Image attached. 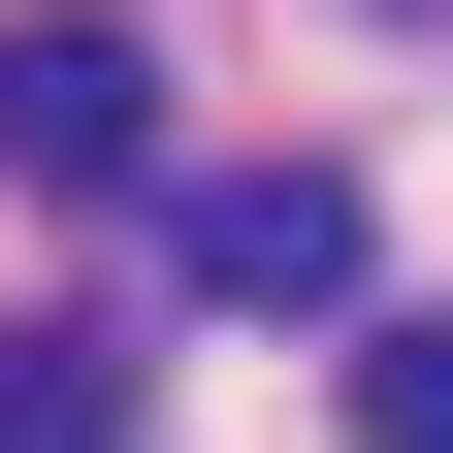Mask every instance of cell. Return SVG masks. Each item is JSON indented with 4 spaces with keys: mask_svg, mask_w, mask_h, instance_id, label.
I'll return each instance as SVG.
<instances>
[{
    "mask_svg": "<svg viewBox=\"0 0 453 453\" xmlns=\"http://www.w3.org/2000/svg\"><path fill=\"white\" fill-rule=\"evenodd\" d=\"M162 292L195 324H357V162H162Z\"/></svg>",
    "mask_w": 453,
    "mask_h": 453,
    "instance_id": "cell-1",
    "label": "cell"
},
{
    "mask_svg": "<svg viewBox=\"0 0 453 453\" xmlns=\"http://www.w3.org/2000/svg\"><path fill=\"white\" fill-rule=\"evenodd\" d=\"M0 162H33V195H162V33L130 0H65V33L0 65Z\"/></svg>",
    "mask_w": 453,
    "mask_h": 453,
    "instance_id": "cell-2",
    "label": "cell"
},
{
    "mask_svg": "<svg viewBox=\"0 0 453 453\" xmlns=\"http://www.w3.org/2000/svg\"><path fill=\"white\" fill-rule=\"evenodd\" d=\"M0 453H130V324H0Z\"/></svg>",
    "mask_w": 453,
    "mask_h": 453,
    "instance_id": "cell-3",
    "label": "cell"
},
{
    "mask_svg": "<svg viewBox=\"0 0 453 453\" xmlns=\"http://www.w3.org/2000/svg\"><path fill=\"white\" fill-rule=\"evenodd\" d=\"M357 453H453V324H357Z\"/></svg>",
    "mask_w": 453,
    "mask_h": 453,
    "instance_id": "cell-4",
    "label": "cell"
}]
</instances>
